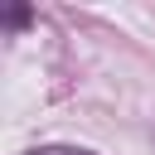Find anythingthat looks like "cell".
<instances>
[{"label":"cell","mask_w":155,"mask_h":155,"mask_svg":"<svg viewBox=\"0 0 155 155\" xmlns=\"http://www.w3.org/2000/svg\"><path fill=\"white\" fill-rule=\"evenodd\" d=\"M19 155H97V150H87V145H68V140H53V145H29V150H19Z\"/></svg>","instance_id":"1"},{"label":"cell","mask_w":155,"mask_h":155,"mask_svg":"<svg viewBox=\"0 0 155 155\" xmlns=\"http://www.w3.org/2000/svg\"><path fill=\"white\" fill-rule=\"evenodd\" d=\"M29 19H34V10H29V5H15V10L5 15V29H24Z\"/></svg>","instance_id":"2"}]
</instances>
